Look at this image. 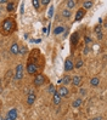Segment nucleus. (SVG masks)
Here are the masks:
<instances>
[{"label": "nucleus", "mask_w": 107, "mask_h": 120, "mask_svg": "<svg viewBox=\"0 0 107 120\" xmlns=\"http://www.w3.org/2000/svg\"><path fill=\"white\" fill-rule=\"evenodd\" d=\"M9 1H6V0H0V4H8Z\"/></svg>", "instance_id": "33"}, {"label": "nucleus", "mask_w": 107, "mask_h": 120, "mask_svg": "<svg viewBox=\"0 0 107 120\" xmlns=\"http://www.w3.org/2000/svg\"><path fill=\"white\" fill-rule=\"evenodd\" d=\"M84 15H85V11H84L83 9H79V10H78L77 13H75V21H77V22H78V21H80V19H83Z\"/></svg>", "instance_id": "11"}, {"label": "nucleus", "mask_w": 107, "mask_h": 120, "mask_svg": "<svg viewBox=\"0 0 107 120\" xmlns=\"http://www.w3.org/2000/svg\"><path fill=\"white\" fill-rule=\"evenodd\" d=\"M34 101H35V94L34 92H31L29 95H28V97H27V103L31 105V104L34 103Z\"/></svg>", "instance_id": "12"}, {"label": "nucleus", "mask_w": 107, "mask_h": 120, "mask_svg": "<svg viewBox=\"0 0 107 120\" xmlns=\"http://www.w3.org/2000/svg\"><path fill=\"white\" fill-rule=\"evenodd\" d=\"M40 4H43V5H48V4H50V0H41V1H39Z\"/></svg>", "instance_id": "27"}, {"label": "nucleus", "mask_w": 107, "mask_h": 120, "mask_svg": "<svg viewBox=\"0 0 107 120\" xmlns=\"http://www.w3.org/2000/svg\"><path fill=\"white\" fill-rule=\"evenodd\" d=\"M78 37H79V34L78 33H73L72 37H71V41H72V45H75L78 43Z\"/></svg>", "instance_id": "16"}, {"label": "nucleus", "mask_w": 107, "mask_h": 120, "mask_svg": "<svg viewBox=\"0 0 107 120\" xmlns=\"http://www.w3.org/2000/svg\"><path fill=\"white\" fill-rule=\"evenodd\" d=\"M1 28H3L4 34L5 35H9V34H11L13 30H15L16 23H15V21H13L12 18H5L3 24H1Z\"/></svg>", "instance_id": "1"}, {"label": "nucleus", "mask_w": 107, "mask_h": 120, "mask_svg": "<svg viewBox=\"0 0 107 120\" xmlns=\"http://www.w3.org/2000/svg\"><path fill=\"white\" fill-rule=\"evenodd\" d=\"M102 38H103V35H102V33H101V32H100V33H97V39H99V40H101Z\"/></svg>", "instance_id": "30"}, {"label": "nucleus", "mask_w": 107, "mask_h": 120, "mask_svg": "<svg viewBox=\"0 0 107 120\" xmlns=\"http://www.w3.org/2000/svg\"><path fill=\"white\" fill-rule=\"evenodd\" d=\"M0 120H5V119H4L3 116H0Z\"/></svg>", "instance_id": "36"}, {"label": "nucleus", "mask_w": 107, "mask_h": 120, "mask_svg": "<svg viewBox=\"0 0 107 120\" xmlns=\"http://www.w3.org/2000/svg\"><path fill=\"white\" fill-rule=\"evenodd\" d=\"M0 15H1V10H0Z\"/></svg>", "instance_id": "38"}, {"label": "nucleus", "mask_w": 107, "mask_h": 120, "mask_svg": "<svg viewBox=\"0 0 107 120\" xmlns=\"http://www.w3.org/2000/svg\"><path fill=\"white\" fill-rule=\"evenodd\" d=\"M15 78H16V80H21V79L23 78V64H18V66L16 67Z\"/></svg>", "instance_id": "4"}, {"label": "nucleus", "mask_w": 107, "mask_h": 120, "mask_svg": "<svg viewBox=\"0 0 107 120\" xmlns=\"http://www.w3.org/2000/svg\"><path fill=\"white\" fill-rule=\"evenodd\" d=\"M90 84H91V86H99V84H100V79L99 78H92V79L90 80Z\"/></svg>", "instance_id": "18"}, {"label": "nucleus", "mask_w": 107, "mask_h": 120, "mask_svg": "<svg viewBox=\"0 0 107 120\" xmlns=\"http://www.w3.org/2000/svg\"><path fill=\"white\" fill-rule=\"evenodd\" d=\"M73 68H74L73 62L71 61L69 58H68V60H66V62H65V70H66V72H69V70H72Z\"/></svg>", "instance_id": "8"}, {"label": "nucleus", "mask_w": 107, "mask_h": 120, "mask_svg": "<svg viewBox=\"0 0 107 120\" xmlns=\"http://www.w3.org/2000/svg\"><path fill=\"white\" fill-rule=\"evenodd\" d=\"M74 6H75V1H74V0H69V1H67V10L73 9Z\"/></svg>", "instance_id": "19"}, {"label": "nucleus", "mask_w": 107, "mask_h": 120, "mask_svg": "<svg viewBox=\"0 0 107 120\" xmlns=\"http://www.w3.org/2000/svg\"><path fill=\"white\" fill-rule=\"evenodd\" d=\"M82 103H83V101H82V98H77V100L72 103V105L74 108H79L80 105H82Z\"/></svg>", "instance_id": "17"}, {"label": "nucleus", "mask_w": 107, "mask_h": 120, "mask_svg": "<svg viewBox=\"0 0 107 120\" xmlns=\"http://www.w3.org/2000/svg\"><path fill=\"white\" fill-rule=\"evenodd\" d=\"M5 120H11V119H9V118H6V119H5Z\"/></svg>", "instance_id": "37"}, {"label": "nucleus", "mask_w": 107, "mask_h": 120, "mask_svg": "<svg viewBox=\"0 0 107 120\" xmlns=\"http://www.w3.org/2000/svg\"><path fill=\"white\" fill-rule=\"evenodd\" d=\"M71 82H72L74 86H80V85H82V78H80L79 75H75V76L72 78Z\"/></svg>", "instance_id": "7"}, {"label": "nucleus", "mask_w": 107, "mask_h": 120, "mask_svg": "<svg viewBox=\"0 0 107 120\" xmlns=\"http://www.w3.org/2000/svg\"><path fill=\"white\" fill-rule=\"evenodd\" d=\"M61 96L59 95V92H57V90H56L55 91V92H54V98H52V101H54V103L56 104V105H59L60 103H61Z\"/></svg>", "instance_id": "10"}, {"label": "nucleus", "mask_w": 107, "mask_h": 120, "mask_svg": "<svg viewBox=\"0 0 107 120\" xmlns=\"http://www.w3.org/2000/svg\"><path fill=\"white\" fill-rule=\"evenodd\" d=\"M62 15H63V17H66V18H69L71 17V15H72V13H71V10H63L62 11Z\"/></svg>", "instance_id": "21"}, {"label": "nucleus", "mask_w": 107, "mask_h": 120, "mask_svg": "<svg viewBox=\"0 0 107 120\" xmlns=\"http://www.w3.org/2000/svg\"><path fill=\"white\" fill-rule=\"evenodd\" d=\"M74 67H75V68H82V67H83V61H82V60H78L77 63L74 64Z\"/></svg>", "instance_id": "23"}, {"label": "nucleus", "mask_w": 107, "mask_h": 120, "mask_svg": "<svg viewBox=\"0 0 107 120\" xmlns=\"http://www.w3.org/2000/svg\"><path fill=\"white\" fill-rule=\"evenodd\" d=\"M90 43H91V39L89 37H87L85 38V44H90Z\"/></svg>", "instance_id": "31"}, {"label": "nucleus", "mask_w": 107, "mask_h": 120, "mask_svg": "<svg viewBox=\"0 0 107 120\" xmlns=\"http://www.w3.org/2000/svg\"><path fill=\"white\" fill-rule=\"evenodd\" d=\"M100 30H101V26H96L95 27V33H100Z\"/></svg>", "instance_id": "29"}, {"label": "nucleus", "mask_w": 107, "mask_h": 120, "mask_svg": "<svg viewBox=\"0 0 107 120\" xmlns=\"http://www.w3.org/2000/svg\"><path fill=\"white\" fill-rule=\"evenodd\" d=\"M71 80H72V78H69L68 75H65L63 78H61V84H63V85H68V84L71 82Z\"/></svg>", "instance_id": "14"}, {"label": "nucleus", "mask_w": 107, "mask_h": 120, "mask_svg": "<svg viewBox=\"0 0 107 120\" xmlns=\"http://www.w3.org/2000/svg\"><path fill=\"white\" fill-rule=\"evenodd\" d=\"M63 30H65V27H62V26H59V27H56L55 28V30H54V34L55 35H59V34H62Z\"/></svg>", "instance_id": "15"}, {"label": "nucleus", "mask_w": 107, "mask_h": 120, "mask_svg": "<svg viewBox=\"0 0 107 120\" xmlns=\"http://www.w3.org/2000/svg\"><path fill=\"white\" fill-rule=\"evenodd\" d=\"M44 82H45V76H44V74H41V73L35 74V76H34V84H35V85L40 86V85H43Z\"/></svg>", "instance_id": "3"}, {"label": "nucleus", "mask_w": 107, "mask_h": 120, "mask_svg": "<svg viewBox=\"0 0 107 120\" xmlns=\"http://www.w3.org/2000/svg\"><path fill=\"white\" fill-rule=\"evenodd\" d=\"M92 120H101V118L99 116V118H95V119H92Z\"/></svg>", "instance_id": "35"}, {"label": "nucleus", "mask_w": 107, "mask_h": 120, "mask_svg": "<svg viewBox=\"0 0 107 120\" xmlns=\"http://www.w3.org/2000/svg\"><path fill=\"white\" fill-rule=\"evenodd\" d=\"M23 12H24V3L21 4V15H23Z\"/></svg>", "instance_id": "28"}, {"label": "nucleus", "mask_w": 107, "mask_h": 120, "mask_svg": "<svg viewBox=\"0 0 107 120\" xmlns=\"http://www.w3.org/2000/svg\"><path fill=\"white\" fill-rule=\"evenodd\" d=\"M57 92H59V95L61 97H68V95H69V91H68V89L66 86H60V89L57 90Z\"/></svg>", "instance_id": "5"}, {"label": "nucleus", "mask_w": 107, "mask_h": 120, "mask_svg": "<svg viewBox=\"0 0 107 120\" xmlns=\"http://www.w3.org/2000/svg\"><path fill=\"white\" fill-rule=\"evenodd\" d=\"M27 52H28V50H27V47H26V46H21V47H20L18 53H21V55H26Z\"/></svg>", "instance_id": "22"}, {"label": "nucleus", "mask_w": 107, "mask_h": 120, "mask_svg": "<svg viewBox=\"0 0 107 120\" xmlns=\"http://www.w3.org/2000/svg\"><path fill=\"white\" fill-rule=\"evenodd\" d=\"M80 94H82V95H85V94H87V91H85L84 89H82V90H80Z\"/></svg>", "instance_id": "32"}, {"label": "nucleus", "mask_w": 107, "mask_h": 120, "mask_svg": "<svg viewBox=\"0 0 107 120\" xmlns=\"http://www.w3.org/2000/svg\"><path fill=\"white\" fill-rule=\"evenodd\" d=\"M48 91H49L50 94H54L55 91H56V90H55V86H54V85H49V86H48Z\"/></svg>", "instance_id": "24"}, {"label": "nucleus", "mask_w": 107, "mask_h": 120, "mask_svg": "<svg viewBox=\"0 0 107 120\" xmlns=\"http://www.w3.org/2000/svg\"><path fill=\"white\" fill-rule=\"evenodd\" d=\"M38 72V66L37 63H34L32 61H28V64H27V73L29 75H35Z\"/></svg>", "instance_id": "2"}, {"label": "nucleus", "mask_w": 107, "mask_h": 120, "mask_svg": "<svg viewBox=\"0 0 107 120\" xmlns=\"http://www.w3.org/2000/svg\"><path fill=\"white\" fill-rule=\"evenodd\" d=\"M17 115H18V113H17V109H15V108H12L8 112V118L11 120H15L17 118Z\"/></svg>", "instance_id": "6"}, {"label": "nucleus", "mask_w": 107, "mask_h": 120, "mask_svg": "<svg viewBox=\"0 0 107 120\" xmlns=\"http://www.w3.org/2000/svg\"><path fill=\"white\" fill-rule=\"evenodd\" d=\"M83 6H84V9L89 10V9H91V8H92V1H84ZM84 9H83V10H84Z\"/></svg>", "instance_id": "20"}, {"label": "nucleus", "mask_w": 107, "mask_h": 120, "mask_svg": "<svg viewBox=\"0 0 107 120\" xmlns=\"http://www.w3.org/2000/svg\"><path fill=\"white\" fill-rule=\"evenodd\" d=\"M32 4L34 5V8L37 9V10L39 9V4H40V3H39V0H33V1H32Z\"/></svg>", "instance_id": "25"}, {"label": "nucleus", "mask_w": 107, "mask_h": 120, "mask_svg": "<svg viewBox=\"0 0 107 120\" xmlns=\"http://www.w3.org/2000/svg\"><path fill=\"white\" fill-rule=\"evenodd\" d=\"M18 50H20V46H18L17 43H13L11 45V47H10V52L12 55H18Z\"/></svg>", "instance_id": "9"}, {"label": "nucleus", "mask_w": 107, "mask_h": 120, "mask_svg": "<svg viewBox=\"0 0 107 120\" xmlns=\"http://www.w3.org/2000/svg\"><path fill=\"white\" fill-rule=\"evenodd\" d=\"M48 15H49V17H51V16L54 15V6H51V8H50V10H49V12H48Z\"/></svg>", "instance_id": "26"}, {"label": "nucleus", "mask_w": 107, "mask_h": 120, "mask_svg": "<svg viewBox=\"0 0 107 120\" xmlns=\"http://www.w3.org/2000/svg\"><path fill=\"white\" fill-rule=\"evenodd\" d=\"M88 51H89V49H88V47H85V49H84V53L87 55V53H88Z\"/></svg>", "instance_id": "34"}, {"label": "nucleus", "mask_w": 107, "mask_h": 120, "mask_svg": "<svg viewBox=\"0 0 107 120\" xmlns=\"http://www.w3.org/2000/svg\"><path fill=\"white\" fill-rule=\"evenodd\" d=\"M15 9H16V4L13 3V1H9V3H8V6H6V10H8V12L15 11Z\"/></svg>", "instance_id": "13"}]
</instances>
